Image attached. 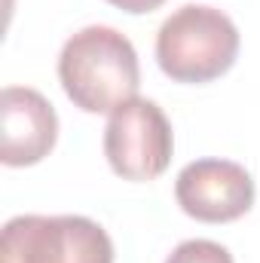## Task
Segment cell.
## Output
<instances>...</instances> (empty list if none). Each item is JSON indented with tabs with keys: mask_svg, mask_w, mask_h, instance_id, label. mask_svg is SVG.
I'll list each match as a JSON object with an SVG mask.
<instances>
[{
	"mask_svg": "<svg viewBox=\"0 0 260 263\" xmlns=\"http://www.w3.org/2000/svg\"><path fill=\"white\" fill-rule=\"evenodd\" d=\"M175 196L184 214L202 223H230L248 214L254 205L251 175L230 159H196L175 184Z\"/></svg>",
	"mask_w": 260,
	"mask_h": 263,
	"instance_id": "obj_5",
	"label": "cell"
},
{
	"mask_svg": "<svg viewBox=\"0 0 260 263\" xmlns=\"http://www.w3.org/2000/svg\"><path fill=\"white\" fill-rule=\"evenodd\" d=\"M3 263H114V242L80 214H22L3 227Z\"/></svg>",
	"mask_w": 260,
	"mask_h": 263,
	"instance_id": "obj_3",
	"label": "cell"
},
{
	"mask_svg": "<svg viewBox=\"0 0 260 263\" xmlns=\"http://www.w3.org/2000/svg\"><path fill=\"white\" fill-rule=\"evenodd\" d=\"M239 55V31L220 9L187 3L156 34V62L175 83H211Z\"/></svg>",
	"mask_w": 260,
	"mask_h": 263,
	"instance_id": "obj_2",
	"label": "cell"
},
{
	"mask_svg": "<svg viewBox=\"0 0 260 263\" xmlns=\"http://www.w3.org/2000/svg\"><path fill=\"white\" fill-rule=\"evenodd\" d=\"M0 120H3V141L0 159L3 165L22 168L34 165L55 147L59 138V117L55 107L28 86H9L0 95Z\"/></svg>",
	"mask_w": 260,
	"mask_h": 263,
	"instance_id": "obj_6",
	"label": "cell"
},
{
	"mask_svg": "<svg viewBox=\"0 0 260 263\" xmlns=\"http://www.w3.org/2000/svg\"><path fill=\"white\" fill-rule=\"evenodd\" d=\"M172 126L153 101L132 98L110 114L104 129V156L123 181L159 178L172 162Z\"/></svg>",
	"mask_w": 260,
	"mask_h": 263,
	"instance_id": "obj_4",
	"label": "cell"
},
{
	"mask_svg": "<svg viewBox=\"0 0 260 263\" xmlns=\"http://www.w3.org/2000/svg\"><path fill=\"white\" fill-rule=\"evenodd\" d=\"M165 263H233V254L217 245V242H208V239H190V242H181Z\"/></svg>",
	"mask_w": 260,
	"mask_h": 263,
	"instance_id": "obj_7",
	"label": "cell"
},
{
	"mask_svg": "<svg viewBox=\"0 0 260 263\" xmlns=\"http://www.w3.org/2000/svg\"><path fill=\"white\" fill-rule=\"evenodd\" d=\"M107 3H114V6L123 9V12L141 15V12H153V9H159L165 0H107Z\"/></svg>",
	"mask_w": 260,
	"mask_h": 263,
	"instance_id": "obj_8",
	"label": "cell"
},
{
	"mask_svg": "<svg viewBox=\"0 0 260 263\" xmlns=\"http://www.w3.org/2000/svg\"><path fill=\"white\" fill-rule=\"evenodd\" d=\"M65 95L86 114H114L138 98V52L114 28L92 25L77 31L59 55Z\"/></svg>",
	"mask_w": 260,
	"mask_h": 263,
	"instance_id": "obj_1",
	"label": "cell"
}]
</instances>
